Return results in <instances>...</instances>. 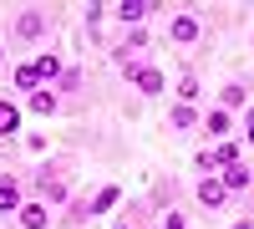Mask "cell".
Wrapping results in <instances>:
<instances>
[{
	"label": "cell",
	"instance_id": "cell-18",
	"mask_svg": "<svg viewBox=\"0 0 254 229\" xmlns=\"http://www.w3.org/2000/svg\"><path fill=\"white\" fill-rule=\"evenodd\" d=\"M168 128H173V133H188V128H198V112H193V107H183V102H178V107L168 112Z\"/></svg>",
	"mask_w": 254,
	"mask_h": 229
},
{
	"label": "cell",
	"instance_id": "cell-19",
	"mask_svg": "<svg viewBox=\"0 0 254 229\" xmlns=\"http://www.w3.org/2000/svg\"><path fill=\"white\" fill-rule=\"evenodd\" d=\"M117 199H122V189H117V183H107V189H97V199H92V214H107V209H112Z\"/></svg>",
	"mask_w": 254,
	"mask_h": 229
},
{
	"label": "cell",
	"instance_id": "cell-9",
	"mask_svg": "<svg viewBox=\"0 0 254 229\" xmlns=\"http://www.w3.org/2000/svg\"><path fill=\"white\" fill-rule=\"evenodd\" d=\"M20 204H26V199H20V178H0V219H10V214H20Z\"/></svg>",
	"mask_w": 254,
	"mask_h": 229
},
{
	"label": "cell",
	"instance_id": "cell-5",
	"mask_svg": "<svg viewBox=\"0 0 254 229\" xmlns=\"http://www.w3.org/2000/svg\"><path fill=\"white\" fill-rule=\"evenodd\" d=\"M153 10H158V0H117V5H112V15L122 20L127 31H137V26H142V20L153 15Z\"/></svg>",
	"mask_w": 254,
	"mask_h": 229
},
{
	"label": "cell",
	"instance_id": "cell-24",
	"mask_svg": "<svg viewBox=\"0 0 254 229\" xmlns=\"http://www.w3.org/2000/svg\"><path fill=\"white\" fill-rule=\"evenodd\" d=\"M117 229H132V224H117Z\"/></svg>",
	"mask_w": 254,
	"mask_h": 229
},
{
	"label": "cell",
	"instance_id": "cell-22",
	"mask_svg": "<svg viewBox=\"0 0 254 229\" xmlns=\"http://www.w3.org/2000/svg\"><path fill=\"white\" fill-rule=\"evenodd\" d=\"M163 229H188V224H183V214H168V219H163Z\"/></svg>",
	"mask_w": 254,
	"mask_h": 229
},
{
	"label": "cell",
	"instance_id": "cell-4",
	"mask_svg": "<svg viewBox=\"0 0 254 229\" xmlns=\"http://www.w3.org/2000/svg\"><path fill=\"white\" fill-rule=\"evenodd\" d=\"M122 72H127V81H132L142 97H158V92L168 87V81H163V72H158V67H147V61H132V67H122Z\"/></svg>",
	"mask_w": 254,
	"mask_h": 229
},
{
	"label": "cell",
	"instance_id": "cell-14",
	"mask_svg": "<svg viewBox=\"0 0 254 229\" xmlns=\"http://www.w3.org/2000/svg\"><path fill=\"white\" fill-rule=\"evenodd\" d=\"M10 81H15V92H26V97H31V92H41V76H36L31 61H20V67L10 72Z\"/></svg>",
	"mask_w": 254,
	"mask_h": 229
},
{
	"label": "cell",
	"instance_id": "cell-20",
	"mask_svg": "<svg viewBox=\"0 0 254 229\" xmlns=\"http://www.w3.org/2000/svg\"><path fill=\"white\" fill-rule=\"evenodd\" d=\"M198 92H203V87H198V76H183V81H178V102H183V107H193Z\"/></svg>",
	"mask_w": 254,
	"mask_h": 229
},
{
	"label": "cell",
	"instance_id": "cell-11",
	"mask_svg": "<svg viewBox=\"0 0 254 229\" xmlns=\"http://www.w3.org/2000/svg\"><path fill=\"white\" fill-rule=\"evenodd\" d=\"M219 183H224L229 194H244L249 183H254V168H244V163H234V168H224V173H219Z\"/></svg>",
	"mask_w": 254,
	"mask_h": 229
},
{
	"label": "cell",
	"instance_id": "cell-8",
	"mask_svg": "<svg viewBox=\"0 0 254 229\" xmlns=\"http://www.w3.org/2000/svg\"><path fill=\"white\" fill-rule=\"evenodd\" d=\"M31 67H36V76H41V87H51V81L66 76V67H61V56H56V51H41Z\"/></svg>",
	"mask_w": 254,
	"mask_h": 229
},
{
	"label": "cell",
	"instance_id": "cell-21",
	"mask_svg": "<svg viewBox=\"0 0 254 229\" xmlns=\"http://www.w3.org/2000/svg\"><path fill=\"white\" fill-rule=\"evenodd\" d=\"M244 143H249V148H254V107L244 112Z\"/></svg>",
	"mask_w": 254,
	"mask_h": 229
},
{
	"label": "cell",
	"instance_id": "cell-2",
	"mask_svg": "<svg viewBox=\"0 0 254 229\" xmlns=\"http://www.w3.org/2000/svg\"><path fill=\"white\" fill-rule=\"evenodd\" d=\"M198 36H203L198 10H173V15H168V41H173V46H193Z\"/></svg>",
	"mask_w": 254,
	"mask_h": 229
},
{
	"label": "cell",
	"instance_id": "cell-12",
	"mask_svg": "<svg viewBox=\"0 0 254 229\" xmlns=\"http://www.w3.org/2000/svg\"><path fill=\"white\" fill-rule=\"evenodd\" d=\"M244 102H249V87H244V81H229V87L219 92V102H214V107H224V112H234V107H244Z\"/></svg>",
	"mask_w": 254,
	"mask_h": 229
},
{
	"label": "cell",
	"instance_id": "cell-1",
	"mask_svg": "<svg viewBox=\"0 0 254 229\" xmlns=\"http://www.w3.org/2000/svg\"><path fill=\"white\" fill-rule=\"evenodd\" d=\"M10 36H15V41H41V36H51V15L41 10V5L20 10V15L10 20Z\"/></svg>",
	"mask_w": 254,
	"mask_h": 229
},
{
	"label": "cell",
	"instance_id": "cell-7",
	"mask_svg": "<svg viewBox=\"0 0 254 229\" xmlns=\"http://www.w3.org/2000/svg\"><path fill=\"white\" fill-rule=\"evenodd\" d=\"M198 204H203V209H224V204H229V189L219 183V173L198 178Z\"/></svg>",
	"mask_w": 254,
	"mask_h": 229
},
{
	"label": "cell",
	"instance_id": "cell-6",
	"mask_svg": "<svg viewBox=\"0 0 254 229\" xmlns=\"http://www.w3.org/2000/svg\"><path fill=\"white\" fill-rule=\"evenodd\" d=\"M15 219H20V229H51V204H41V199H26Z\"/></svg>",
	"mask_w": 254,
	"mask_h": 229
},
{
	"label": "cell",
	"instance_id": "cell-17",
	"mask_svg": "<svg viewBox=\"0 0 254 229\" xmlns=\"http://www.w3.org/2000/svg\"><path fill=\"white\" fill-rule=\"evenodd\" d=\"M142 46H147V31H142V26H137V31H127V36H122V51H117V56H122V67H132V51H142Z\"/></svg>",
	"mask_w": 254,
	"mask_h": 229
},
{
	"label": "cell",
	"instance_id": "cell-15",
	"mask_svg": "<svg viewBox=\"0 0 254 229\" xmlns=\"http://www.w3.org/2000/svg\"><path fill=\"white\" fill-rule=\"evenodd\" d=\"M208 158H214V168H219V173H224V168H234V163H239V143H229V138H224V143H214V153H208Z\"/></svg>",
	"mask_w": 254,
	"mask_h": 229
},
{
	"label": "cell",
	"instance_id": "cell-3",
	"mask_svg": "<svg viewBox=\"0 0 254 229\" xmlns=\"http://www.w3.org/2000/svg\"><path fill=\"white\" fill-rule=\"evenodd\" d=\"M36 189H41V204H51V209H56V204H66L71 183H66L61 168H41V173H36Z\"/></svg>",
	"mask_w": 254,
	"mask_h": 229
},
{
	"label": "cell",
	"instance_id": "cell-13",
	"mask_svg": "<svg viewBox=\"0 0 254 229\" xmlns=\"http://www.w3.org/2000/svg\"><path fill=\"white\" fill-rule=\"evenodd\" d=\"M20 133V107L10 97H0V138H15Z\"/></svg>",
	"mask_w": 254,
	"mask_h": 229
},
{
	"label": "cell",
	"instance_id": "cell-10",
	"mask_svg": "<svg viewBox=\"0 0 254 229\" xmlns=\"http://www.w3.org/2000/svg\"><path fill=\"white\" fill-rule=\"evenodd\" d=\"M203 133L214 138V143H224L229 133H234V117H229L224 107H208V112H203Z\"/></svg>",
	"mask_w": 254,
	"mask_h": 229
},
{
	"label": "cell",
	"instance_id": "cell-23",
	"mask_svg": "<svg viewBox=\"0 0 254 229\" xmlns=\"http://www.w3.org/2000/svg\"><path fill=\"white\" fill-rule=\"evenodd\" d=\"M234 229H254V224H249V219H239V224H234Z\"/></svg>",
	"mask_w": 254,
	"mask_h": 229
},
{
	"label": "cell",
	"instance_id": "cell-16",
	"mask_svg": "<svg viewBox=\"0 0 254 229\" xmlns=\"http://www.w3.org/2000/svg\"><path fill=\"white\" fill-rule=\"evenodd\" d=\"M56 107H61V97H56L51 87H41V92H31V112H36V117H51Z\"/></svg>",
	"mask_w": 254,
	"mask_h": 229
}]
</instances>
